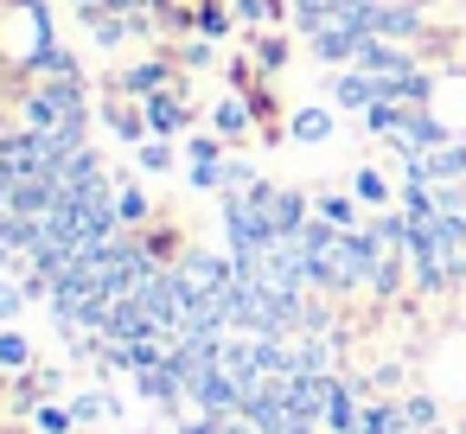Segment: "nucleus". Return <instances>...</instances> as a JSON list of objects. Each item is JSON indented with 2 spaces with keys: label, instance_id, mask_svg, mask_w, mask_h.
<instances>
[{
  "label": "nucleus",
  "instance_id": "1",
  "mask_svg": "<svg viewBox=\"0 0 466 434\" xmlns=\"http://www.w3.org/2000/svg\"><path fill=\"white\" fill-rule=\"evenodd\" d=\"M192 122H198V109H192V77H179L173 90L147 96V135H160V141H186Z\"/></svg>",
  "mask_w": 466,
  "mask_h": 434
},
{
  "label": "nucleus",
  "instance_id": "2",
  "mask_svg": "<svg viewBox=\"0 0 466 434\" xmlns=\"http://www.w3.org/2000/svg\"><path fill=\"white\" fill-rule=\"evenodd\" d=\"M326 103L345 109V116H364V109L377 103V77H364V71H332V77H326Z\"/></svg>",
  "mask_w": 466,
  "mask_h": 434
},
{
  "label": "nucleus",
  "instance_id": "3",
  "mask_svg": "<svg viewBox=\"0 0 466 434\" xmlns=\"http://www.w3.org/2000/svg\"><path fill=\"white\" fill-rule=\"evenodd\" d=\"M288 135H294L300 147H319V141L339 135V109H332V103H307V109L288 116Z\"/></svg>",
  "mask_w": 466,
  "mask_h": 434
},
{
  "label": "nucleus",
  "instance_id": "4",
  "mask_svg": "<svg viewBox=\"0 0 466 434\" xmlns=\"http://www.w3.org/2000/svg\"><path fill=\"white\" fill-rule=\"evenodd\" d=\"M313 217H319L326 230H364V224H370L364 205H358V192H313Z\"/></svg>",
  "mask_w": 466,
  "mask_h": 434
},
{
  "label": "nucleus",
  "instance_id": "5",
  "mask_svg": "<svg viewBox=\"0 0 466 434\" xmlns=\"http://www.w3.org/2000/svg\"><path fill=\"white\" fill-rule=\"evenodd\" d=\"M358 415H364V396L351 389V377H339V389H332L319 428H326V434H358Z\"/></svg>",
  "mask_w": 466,
  "mask_h": 434
},
{
  "label": "nucleus",
  "instance_id": "6",
  "mask_svg": "<svg viewBox=\"0 0 466 434\" xmlns=\"http://www.w3.org/2000/svg\"><path fill=\"white\" fill-rule=\"evenodd\" d=\"M230 14H237V26L243 33H275V26H288L294 20V7H288V0H230Z\"/></svg>",
  "mask_w": 466,
  "mask_h": 434
},
{
  "label": "nucleus",
  "instance_id": "7",
  "mask_svg": "<svg viewBox=\"0 0 466 434\" xmlns=\"http://www.w3.org/2000/svg\"><path fill=\"white\" fill-rule=\"evenodd\" d=\"M243 52L275 77V71H288V58H294V39L288 33H243Z\"/></svg>",
  "mask_w": 466,
  "mask_h": 434
},
{
  "label": "nucleus",
  "instance_id": "8",
  "mask_svg": "<svg viewBox=\"0 0 466 434\" xmlns=\"http://www.w3.org/2000/svg\"><path fill=\"white\" fill-rule=\"evenodd\" d=\"M211 128H218V135H224L230 147H243V141H249V128H256V116H249V103H243V96L230 90V96H224V103L211 109Z\"/></svg>",
  "mask_w": 466,
  "mask_h": 434
},
{
  "label": "nucleus",
  "instance_id": "9",
  "mask_svg": "<svg viewBox=\"0 0 466 434\" xmlns=\"http://www.w3.org/2000/svg\"><path fill=\"white\" fill-rule=\"evenodd\" d=\"M116 224H122V230H147V224H154V198H147L135 179H116Z\"/></svg>",
  "mask_w": 466,
  "mask_h": 434
},
{
  "label": "nucleus",
  "instance_id": "10",
  "mask_svg": "<svg viewBox=\"0 0 466 434\" xmlns=\"http://www.w3.org/2000/svg\"><path fill=\"white\" fill-rule=\"evenodd\" d=\"M358 434H409L402 402H396V396H370V402H364V415H358Z\"/></svg>",
  "mask_w": 466,
  "mask_h": 434
},
{
  "label": "nucleus",
  "instance_id": "11",
  "mask_svg": "<svg viewBox=\"0 0 466 434\" xmlns=\"http://www.w3.org/2000/svg\"><path fill=\"white\" fill-rule=\"evenodd\" d=\"M351 192H358L364 211H390V205H396V186L383 179V167H358V173H351Z\"/></svg>",
  "mask_w": 466,
  "mask_h": 434
},
{
  "label": "nucleus",
  "instance_id": "12",
  "mask_svg": "<svg viewBox=\"0 0 466 434\" xmlns=\"http://www.w3.org/2000/svg\"><path fill=\"white\" fill-rule=\"evenodd\" d=\"M71 415H77V428H103V421L122 415V402L103 396V389H77V396H71Z\"/></svg>",
  "mask_w": 466,
  "mask_h": 434
},
{
  "label": "nucleus",
  "instance_id": "13",
  "mask_svg": "<svg viewBox=\"0 0 466 434\" xmlns=\"http://www.w3.org/2000/svg\"><path fill=\"white\" fill-rule=\"evenodd\" d=\"M224 135H186V173H198V167H224Z\"/></svg>",
  "mask_w": 466,
  "mask_h": 434
},
{
  "label": "nucleus",
  "instance_id": "14",
  "mask_svg": "<svg viewBox=\"0 0 466 434\" xmlns=\"http://www.w3.org/2000/svg\"><path fill=\"white\" fill-rule=\"evenodd\" d=\"M135 160H141V173H173V167H179V147L160 141V135H147V141L135 147Z\"/></svg>",
  "mask_w": 466,
  "mask_h": 434
},
{
  "label": "nucleus",
  "instance_id": "15",
  "mask_svg": "<svg viewBox=\"0 0 466 434\" xmlns=\"http://www.w3.org/2000/svg\"><path fill=\"white\" fill-rule=\"evenodd\" d=\"M434 415H441V402H434V396H421V389H415V396H402V421H409V434H434V428H441Z\"/></svg>",
  "mask_w": 466,
  "mask_h": 434
},
{
  "label": "nucleus",
  "instance_id": "16",
  "mask_svg": "<svg viewBox=\"0 0 466 434\" xmlns=\"http://www.w3.org/2000/svg\"><path fill=\"white\" fill-rule=\"evenodd\" d=\"M71 428H77L71 402H39L33 409V434H71Z\"/></svg>",
  "mask_w": 466,
  "mask_h": 434
},
{
  "label": "nucleus",
  "instance_id": "17",
  "mask_svg": "<svg viewBox=\"0 0 466 434\" xmlns=\"http://www.w3.org/2000/svg\"><path fill=\"white\" fill-rule=\"evenodd\" d=\"M0 370H33V345L20 338V332H7V326H0Z\"/></svg>",
  "mask_w": 466,
  "mask_h": 434
},
{
  "label": "nucleus",
  "instance_id": "18",
  "mask_svg": "<svg viewBox=\"0 0 466 434\" xmlns=\"http://www.w3.org/2000/svg\"><path fill=\"white\" fill-rule=\"evenodd\" d=\"M230 26H237V14L224 7V0H211V7L198 14V39H211V45H218V39H230Z\"/></svg>",
  "mask_w": 466,
  "mask_h": 434
},
{
  "label": "nucleus",
  "instance_id": "19",
  "mask_svg": "<svg viewBox=\"0 0 466 434\" xmlns=\"http://www.w3.org/2000/svg\"><path fill=\"white\" fill-rule=\"evenodd\" d=\"M20 307H26V288H20V281H0V326L20 319Z\"/></svg>",
  "mask_w": 466,
  "mask_h": 434
},
{
  "label": "nucleus",
  "instance_id": "20",
  "mask_svg": "<svg viewBox=\"0 0 466 434\" xmlns=\"http://www.w3.org/2000/svg\"><path fill=\"white\" fill-rule=\"evenodd\" d=\"M173 434H224V415H205V409L192 415V409H186V421H179Z\"/></svg>",
  "mask_w": 466,
  "mask_h": 434
},
{
  "label": "nucleus",
  "instance_id": "21",
  "mask_svg": "<svg viewBox=\"0 0 466 434\" xmlns=\"http://www.w3.org/2000/svg\"><path fill=\"white\" fill-rule=\"evenodd\" d=\"M460 434H466V421H460Z\"/></svg>",
  "mask_w": 466,
  "mask_h": 434
}]
</instances>
